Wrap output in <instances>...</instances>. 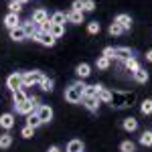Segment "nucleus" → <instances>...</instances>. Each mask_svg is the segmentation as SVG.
<instances>
[{
  "instance_id": "obj_1",
  "label": "nucleus",
  "mask_w": 152,
  "mask_h": 152,
  "mask_svg": "<svg viewBox=\"0 0 152 152\" xmlns=\"http://www.w3.org/2000/svg\"><path fill=\"white\" fill-rule=\"evenodd\" d=\"M136 102V94H126V91H114L112 94V107H128Z\"/></svg>"
},
{
  "instance_id": "obj_2",
  "label": "nucleus",
  "mask_w": 152,
  "mask_h": 152,
  "mask_svg": "<svg viewBox=\"0 0 152 152\" xmlns=\"http://www.w3.org/2000/svg\"><path fill=\"white\" fill-rule=\"evenodd\" d=\"M45 79V75L41 71H28V73H23V87H28V85H41V81Z\"/></svg>"
},
{
  "instance_id": "obj_3",
  "label": "nucleus",
  "mask_w": 152,
  "mask_h": 152,
  "mask_svg": "<svg viewBox=\"0 0 152 152\" xmlns=\"http://www.w3.org/2000/svg\"><path fill=\"white\" fill-rule=\"evenodd\" d=\"M37 107H39V99L37 97H28L24 104L16 105V112L18 114H33V110H37Z\"/></svg>"
},
{
  "instance_id": "obj_4",
  "label": "nucleus",
  "mask_w": 152,
  "mask_h": 152,
  "mask_svg": "<svg viewBox=\"0 0 152 152\" xmlns=\"http://www.w3.org/2000/svg\"><path fill=\"white\" fill-rule=\"evenodd\" d=\"M6 83H8V87H10L12 91L23 89V73H12L10 77L6 79Z\"/></svg>"
},
{
  "instance_id": "obj_5",
  "label": "nucleus",
  "mask_w": 152,
  "mask_h": 152,
  "mask_svg": "<svg viewBox=\"0 0 152 152\" xmlns=\"http://www.w3.org/2000/svg\"><path fill=\"white\" fill-rule=\"evenodd\" d=\"M37 116L41 118L43 124H45V122H51V120H53V110H51L49 105H39V107H37Z\"/></svg>"
},
{
  "instance_id": "obj_6",
  "label": "nucleus",
  "mask_w": 152,
  "mask_h": 152,
  "mask_svg": "<svg viewBox=\"0 0 152 152\" xmlns=\"http://www.w3.org/2000/svg\"><path fill=\"white\" fill-rule=\"evenodd\" d=\"M35 41H39V43L45 45V47H53V45H55V39L49 35V33H43V31H37Z\"/></svg>"
},
{
  "instance_id": "obj_7",
  "label": "nucleus",
  "mask_w": 152,
  "mask_h": 152,
  "mask_svg": "<svg viewBox=\"0 0 152 152\" xmlns=\"http://www.w3.org/2000/svg\"><path fill=\"white\" fill-rule=\"evenodd\" d=\"M65 99H67L69 104H79V102H81V91H79V89H75V87L71 85L69 89L65 91Z\"/></svg>"
},
{
  "instance_id": "obj_8",
  "label": "nucleus",
  "mask_w": 152,
  "mask_h": 152,
  "mask_svg": "<svg viewBox=\"0 0 152 152\" xmlns=\"http://www.w3.org/2000/svg\"><path fill=\"white\" fill-rule=\"evenodd\" d=\"M35 24H43V23H47L49 20V14H47V10H43V8H39V10H35L33 12V18H31Z\"/></svg>"
},
{
  "instance_id": "obj_9",
  "label": "nucleus",
  "mask_w": 152,
  "mask_h": 152,
  "mask_svg": "<svg viewBox=\"0 0 152 152\" xmlns=\"http://www.w3.org/2000/svg\"><path fill=\"white\" fill-rule=\"evenodd\" d=\"M114 23H118L124 31H130V28H132V18H130V14H120Z\"/></svg>"
},
{
  "instance_id": "obj_10",
  "label": "nucleus",
  "mask_w": 152,
  "mask_h": 152,
  "mask_svg": "<svg viewBox=\"0 0 152 152\" xmlns=\"http://www.w3.org/2000/svg\"><path fill=\"white\" fill-rule=\"evenodd\" d=\"M49 35L53 37L55 41L61 39V37L65 35V24H51V31H49Z\"/></svg>"
},
{
  "instance_id": "obj_11",
  "label": "nucleus",
  "mask_w": 152,
  "mask_h": 152,
  "mask_svg": "<svg viewBox=\"0 0 152 152\" xmlns=\"http://www.w3.org/2000/svg\"><path fill=\"white\" fill-rule=\"evenodd\" d=\"M99 91H102V85H85L81 97H97Z\"/></svg>"
},
{
  "instance_id": "obj_12",
  "label": "nucleus",
  "mask_w": 152,
  "mask_h": 152,
  "mask_svg": "<svg viewBox=\"0 0 152 152\" xmlns=\"http://www.w3.org/2000/svg\"><path fill=\"white\" fill-rule=\"evenodd\" d=\"M81 102L85 104V107L89 112H97V107H99V99L97 97H81Z\"/></svg>"
},
{
  "instance_id": "obj_13",
  "label": "nucleus",
  "mask_w": 152,
  "mask_h": 152,
  "mask_svg": "<svg viewBox=\"0 0 152 152\" xmlns=\"http://www.w3.org/2000/svg\"><path fill=\"white\" fill-rule=\"evenodd\" d=\"M12 126H14V116H12V114H4V116H0V128L10 130Z\"/></svg>"
},
{
  "instance_id": "obj_14",
  "label": "nucleus",
  "mask_w": 152,
  "mask_h": 152,
  "mask_svg": "<svg viewBox=\"0 0 152 152\" xmlns=\"http://www.w3.org/2000/svg\"><path fill=\"white\" fill-rule=\"evenodd\" d=\"M67 20L73 23V24L83 23V12L81 10H69V12H67Z\"/></svg>"
},
{
  "instance_id": "obj_15",
  "label": "nucleus",
  "mask_w": 152,
  "mask_h": 152,
  "mask_svg": "<svg viewBox=\"0 0 152 152\" xmlns=\"http://www.w3.org/2000/svg\"><path fill=\"white\" fill-rule=\"evenodd\" d=\"M12 99H14V105H20L28 99V95L24 94L23 89H16V91H12Z\"/></svg>"
},
{
  "instance_id": "obj_16",
  "label": "nucleus",
  "mask_w": 152,
  "mask_h": 152,
  "mask_svg": "<svg viewBox=\"0 0 152 152\" xmlns=\"http://www.w3.org/2000/svg\"><path fill=\"white\" fill-rule=\"evenodd\" d=\"M10 39L12 41H23V39H26V35H24V31H23L20 24L14 26V28H10Z\"/></svg>"
},
{
  "instance_id": "obj_17",
  "label": "nucleus",
  "mask_w": 152,
  "mask_h": 152,
  "mask_svg": "<svg viewBox=\"0 0 152 152\" xmlns=\"http://www.w3.org/2000/svg\"><path fill=\"white\" fill-rule=\"evenodd\" d=\"M23 26V31H24V35L26 37H31V39H35V35H37V24L31 20V23H24V24H20Z\"/></svg>"
},
{
  "instance_id": "obj_18",
  "label": "nucleus",
  "mask_w": 152,
  "mask_h": 152,
  "mask_svg": "<svg viewBox=\"0 0 152 152\" xmlns=\"http://www.w3.org/2000/svg\"><path fill=\"white\" fill-rule=\"evenodd\" d=\"M49 20H51V24H65L67 14H65V12H61V10H57L53 16H51V18H49Z\"/></svg>"
},
{
  "instance_id": "obj_19",
  "label": "nucleus",
  "mask_w": 152,
  "mask_h": 152,
  "mask_svg": "<svg viewBox=\"0 0 152 152\" xmlns=\"http://www.w3.org/2000/svg\"><path fill=\"white\" fill-rule=\"evenodd\" d=\"M75 73H77L81 79H83V77H89V73H91V67H89L87 63H79V65H77V69H75Z\"/></svg>"
},
{
  "instance_id": "obj_20",
  "label": "nucleus",
  "mask_w": 152,
  "mask_h": 152,
  "mask_svg": "<svg viewBox=\"0 0 152 152\" xmlns=\"http://www.w3.org/2000/svg\"><path fill=\"white\" fill-rule=\"evenodd\" d=\"M134 79H136L138 83H146L148 81V71L142 69V67H138V69L134 71Z\"/></svg>"
},
{
  "instance_id": "obj_21",
  "label": "nucleus",
  "mask_w": 152,
  "mask_h": 152,
  "mask_svg": "<svg viewBox=\"0 0 152 152\" xmlns=\"http://www.w3.org/2000/svg\"><path fill=\"white\" fill-rule=\"evenodd\" d=\"M116 57L122 59V61H126V59L134 57V55H132V51H130L128 47H118V49H116Z\"/></svg>"
},
{
  "instance_id": "obj_22",
  "label": "nucleus",
  "mask_w": 152,
  "mask_h": 152,
  "mask_svg": "<svg viewBox=\"0 0 152 152\" xmlns=\"http://www.w3.org/2000/svg\"><path fill=\"white\" fill-rule=\"evenodd\" d=\"M4 24L8 26V28H14V26H18V16L10 12V14H6V18H4Z\"/></svg>"
},
{
  "instance_id": "obj_23",
  "label": "nucleus",
  "mask_w": 152,
  "mask_h": 152,
  "mask_svg": "<svg viewBox=\"0 0 152 152\" xmlns=\"http://www.w3.org/2000/svg\"><path fill=\"white\" fill-rule=\"evenodd\" d=\"M43 122H41V118L37 116V114H28V118H26V126H31V128H39Z\"/></svg>"
},
{
  "instance_id": "obj_24",
  "label": "nucleus",
  "mask_w": 152,
  "mask_h": 152,
  "mask_svg": "<svg viewBox=\"0 0 152 152\" xmlns=\"http://www.w3.org/2000/svg\"><path fill=\"white\" fill-rule=\"evenodd\" d=\"M122 126H124V130H128V132H134V130L138 128V122H136L134 118H126V120L122 122Z\"/></svg>"
},
{
  "instance_id": "obj_25",
  "label": "nucleus",
  "mask_w": 152,
  "mask_h": 152,
  "mask_svg": "<svg viewBox=\"0 0 152 152\" xmlns=\"http://www.w3.org/2000/svg\"><path fill=\"white\" fill-rule=\"evenodd\" d=\"M83 150V142L81 140H71L67 144V152H81Z\"/></svg>"
},
{
  "instance_id": "obj_26",
  "label": "nucleus",
  "mask_w": 152,
  "mask_h": 152,
  "mask_svg": "<svg viewBox=\"0 0 152 152\" xmlns=\"http://www.w3.org/2000/svg\"><path fill=\"white\" fill-rule=\"evenodd\" d=\"M97 99H99V102H104V104H110V102H112V91H107V89L102 87V91L97 94Z\"/></svg>"
},
{
  "instance_id": "obj_27",
  "label": "nucleus",
  "mask_w": 152,
  "mask_h": 152,
  "mask_svg": "<svg viewBox=\"0 0 152 152\" xmlns=\"http://www.w3.org/2000/svg\"><path fill=\"white\" fill-rule=\"evenodd\" d=\"M140 144L142 146H152V132L150 130H146V132L140 136Z\"/></svg>"
},
{
  "instance_id": "obj_28",
  "label": "nucleus",
  "mask_w": 152,
  "mask_h": 152,
  "mask_svg": "<svg viewBox=\"0 0 152 152\" xmlns=\"http://www.w3.org/2000/svg\"><path fill=\"white\" fill-rule=\"evenodd\" d=\"M140 112L144 114V116H148V114H152V99H144L140 104Z\"/></svg>"
},
{
  "instance_id": "obj_29",
  "label": "nucleus",
  "mask_w": 152,
  "mask_h": 152,
  "mask_svg": "<svg viewBox=\"0 0 152 152\" xmlns=\"http://www.w3.org/2000/svg\"><path fill=\"white\" fill-rule=\"evenodd\" d=\"M10 144H12V136L8 132L0 136V148H10Z\"/></svg>"
},
{
  "instance_id": "obj_30",
  "label": "nucleus",
  "mask_w": 152,
  "mask_h": 152,
  "mask_svg": "<svg viewBox=\"0 0 152 152\" xmlns=\"http://www.w3.org/2000/svg\"><path fill=\"white\" fill-rule=\"evenodd\" d=\"M124 63H126V69H128V71H132V73H134V71H136L138 67H140V65H138V61H136V57H130V59H126Z\"/></svg>"
},
{
  "instance_id": "obj_31",
  "label": "nucleus",
  "mask_w": 152,
  "mask_h": 152,
  "mask_svg": "<svg viewBox=\"0 0 152 152\" xmlns=\"http://www.w3.org/2000/svg\"><path fill=\"white\" fill-rule=\"evenodd\" d=\"M41 89H43V91H47V94H51V91H53V79L45 77V79L41 81Z\"/></svg>"
},
{
  "instance_id": "obj_32",
  "label": "nucleus",
  "mask_w": 152,
  "mask_h": 152,
  "mask_svg": "<svg viewBox=\"0 0 152 152\" xmlns=\"http://www.w3.org/2000/svg\"><path fill=\"white\" fill-rule=\"evenodd\" d=\"M122 33H124V28H122L118 23L110 24V35H112V37H118V35H122Z\"/></svg>"
},
{
  "instance_id": "obj_33",
  "label": "nucleus",
  "mask_w": 152,
  "mask_h": 152,
  "mask_svg": "<svg viewBox=\"0 0 152 152\" xmlns=\"http://www.w3.org/2000/svg\"><path fill=\"white\" fill-rule=\"evenodd\" d=\"M134 148H136L134 142H130V140H126V142L120 144V150H122V152H134Z\"/></svg>"
},
{
  "instance_id": "obj_34",
  "label": "nucleus",
  "mask_w": 152,
  "mask_h": 152,
  "mask_svg": "<svg viewBox=\"0 0 152 152\" xmlns=\"http://www.w3.org/2000/svg\"><path fill=\"white\" fill-rule=\"evenodd\" d=\"M95 10V0H83V12H94Z\"/></svg>"
},
{
  "instance_id": "obj_35",
  "label": "nucleus",
  "mask_w": 152,
  "mask_h": 152,
  "mask_svg": "<svg viewBox=\"0 0 152 152\" xmlns=\"http://www.w3.org/2000/svg\"><path fill=\"white\" fill-rule=\"evenodd\" d=\"M87 31H89V35H97V33H99V23H97V20L89 23L87 24Z\"/></svg>"
},
{
  "instance_id": "obj_36",
  "label": "nucleus",
  "mask_w": 152,
  "mask_h": 152,
  "mask_svg": "<svg viewBox=\"0 0 152 152\" xmlns=\"http://www.w3.org/2000/svg\"><path fill=\"white\" fill-rule=\"evenodd\" d=\"M102 57H105V59H110V61H112V59L116 57V49H114V47H105Z\"/></svg>"
},
{
  "instance_id": "obj_37",
  "label": "nucleus",
  "mask_w": 152,
  "mask_h": 152,
  "mask_svg": "<svg viewBox=\"0 0 152 152\" xmlns=\"http://www.w3.org/2000/svg\"><path fill=\"white\" fill-rule=\"evenodd\" d=\"M20 8H23V4H20L18 0H10V12L18 14V12H20Z\"/></svg>"
},
{
  "instance_id": "obj_38",
  "label": "nucleus",
  "mask_w": 152,
  "mask_h": 152,
  "mask_svg": "<svg viewBox=\"0 0 152 152\" xmlns=\"http://www.w3.org/2000/svg\"><path fill=\"white\" fill-rule=\"evenodd\" d=\"M107 67H110V59H105V57L97 59V69H107Z\"/></svg>"
},
{
  "instance_id": "obj_39",
  "label": "nucleus",
  "mask_w": 152,
  "mask_h": 152,
  "mask_svg": "<svg viewBox=\"0 0 152 152\" xmlns=\"http://www.w3.org/2000/svg\"><path fill=\"white\" fill-rule=\"evenodd\" d=\"M20 134H23V138H33V134H35V128H31V126H24Z\"/></svg>"
},
{
  "instance_id": "obj_40",
  "label": "nucleus",
  "mask_w": 152,
  "mask_h": 152,
  "mask_svg": "<svg viewBox=\"0 0 152 152\" xmlns=\"http://www.w3.org/2000/svg\"><path fill=\"white\" fill-rule=\"evenodd\" d=\"M71 10H81L83 12V0H73V8Z\"/></svg>"
},
{
  "instance_id": "obj_41",
  "label": "nucleus",
  "mask_w": 152,
  "mask_h": 152,
  "mask_svg": "<svg viewBox=\"0 0 152 152\" xmlns=\"http://www.w3.org/2000/svg\"><path fill=\"white\" fill-rule=\"evenodd\" d=\"M73 87H75V89H79V91H81V95H83V89H85V83H81V81H75V83H73Z\"/></svg>"
},
{
  "instance_id": "obj_42",
  "label": "nucleus",
  "mask_w": 152,
  "mask_h": 152,
  "mask_svg": "<svg viewBox=\"0 0 152 152\" xmlns=\"http://www.w3.org/2000/svg\"><path fill=\"white\" fill-rule=\"evenodd\" d=\"M146 59H148V61L152 63V51H148V53H146Z\"/></svg>"
},
{
  "instance_id": "obj_43",
  "label": "nucleus",
  "mask_w": 152,
  "mask_h": 152,
  "mask_svg": "<svg viewBox=\"0 0 152 152\" xmlns=\"http://www.w3.org/2000/svg\"><path fill=\"white\" fill-rule=\"evenodd\" d=\"M49 152H59V148H57V146H53V148H51Z\"/></svg>"
},
{
  "instance_id": "obj_44",
  "label": "nucleus",
  "mask_w": 152,
  "mask_h": 152,
  "mask_svg": "<svg viewBox=\"0 0 152 152\" xmlns=\"http://www.w3.org/2000/svg\"><path fill=\"white\" fill-rule=\"evenodd\" d=\"M18 2H20V4H24V2H28V0H18Z\"/></svg>"
}]
</instances>
